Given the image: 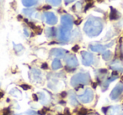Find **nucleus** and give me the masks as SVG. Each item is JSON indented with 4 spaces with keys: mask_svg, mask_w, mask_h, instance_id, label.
I'll return each instance as SVG.
<instances>
[{
    "mask_svg": "<svg viewBox=\"0 0 123 115\" xmlns=\"http://www.w3.org/2000/svg\"><path fill=\"white\" fill-rule=\"evenodd\" d=\"M103 29V22L101 19L98 17L91 16L86 21L84 26L85 34L89 37H95L100 34Z\"/></svg>",
    "mask_w": 123,
    "mask_h": 115,
    "instance_id": "f257e3e1",
    "label": "nucleus"
},
{
    "mask_svg": "<svg viewBox=\"0 0 123 115\" xmlns=\"http://www.w3.org/2000/svg\"><path fill=\"white\" fill-rule=\"evenodd\" d=\"M90 82V76L89 73H78L71 79V85L76 86L79 84H88Z\"/></svg>",
    "mask_w": 123,
    "mask_h": 115,
    "instance_id": "f03ea898",
    "label": "nucleus"
},
{
    "mask_svg": "<svg viewBox=\"0 0 123 115\" xmlns=\"http://www.w3.org/2000/svg\"><path fill=\"white\" fill-rule=\"evenodd\" d=\"M79 99L84 103H89L94 99V92L90 88H86L82 94L79 95Z\"/></svg>",
    "mask_w": 123,
    "mask_h": 115,
    "instance_id": "7ed1b4c3",
    "label": "nucleus"
},
{
    "mask_svg": "<svg viewBox=\"0 0 123 115\" xmlns=\"http://www.w3.org/2000/svg\"><path fill=\"white\" fill-rule=\"evenodd\" d=\"M71 33L70 29L64 28L62 26L59 28V40L62 43H66L70 40Z\"/></svg>",
    "mask_w": 123,
    "mask_h": 115,
    "instance_id": "20e7f679",
    "label": "nucleus"
},
{
    "mask_svg": "<svg viewBox=\"0 0 123 115\" xmlns=\"http://www.w3.org/2000/svg\"><path fill=\"white\" fill-rule=\"evenodd\" d=\"M61 22H62V26L64 28L70 29L73 27V24H74V20H73V17L69 14H64L62 16L61 18Z\"/></svg>",
    "mask_w": 123,
    "mask_h": 115,
    "instance_id": "39448f33",
    "label": "nucleus"
},
{
    "mask_svg": "<svg viewBox=\"0 0 123 115\" xmlns=\"http://www.w3.org/2000/svg\"><path fill=\"white\" fill-rule=\"evenodd\" d=\"M81 56H82V62L84 66H89L94 61V56L91 53L88 51H82L81 52Z\"/></svg>",
    "mask_w": 123,
    "mask_h": 115,
    "instance_id": "423d86ee",
    "label": "nucleus"
},
{
    "mask_svg": "<svg viewBox=\"0 0 123 115\" xmlns=\"http://www.w3.org/2000/svg\"><path fill=\"white\" fill-rule=\"evenodd\" d=\"M122 92H123V84L122 83H118L114 87V89L111 91L110 97H111V98L112 100H116L117 98H119V96L122 93Z\"/></svg>",
    "mask_w": 123,
    "mask_h": 115,
    "instance_id": "0eeeda50",
    "label": "nucleus"
},
{
    "mask_svg": "<svg viewBox=\"0 0 123 115\" xmlns=\"http://www.w3.org/2000/svg\"><path fill=\"white\" fill-rule=\"evenodd\" d=\"M66 64H67V67L74 69V68L79 66V61H78V59L76 58L75 56L70 55L66 59Z\"/></svg>",
    "mask_w": 123,
    "mask_h": 115,
    "instance_id": "6e6552de",
    "label": "nucleus"
},
{
    "mask_svg": "<svg viewBox=\"0 0 123 115\" xmlns=\"http://www.w3.org/2000/svg\"><path fill=\"white\" fill-rule=\"evenodd\" d=\"M44 16H45V19H46V22L48 24L53 25V24H56L57 23V18H56V16L53 13L45 12Z\"/></svg>",
    "mask_w": 123,
    "mask_h": 115,
    "instance_id": "1a4fd4ad",
    "label": "nucleus"
},
{
    "mask_svg": "<svg viewBox=\"0 0 123 115\" xmlns=\"http://www.w3.org/2000/svg\"><path fill=\"white\" fill-rule=\"evenodd\" d=\"M68 53V51L64 49H59V48H54L50 51L51 56H56V57H60L62 58L65 56V55Z\"/></svg>",
    "mask_w": 123,
    "mask_h": 115,
    "instance_id": "9d476101",
    "label": "nucleus"
},
{
    "mask_svg": "<svg viewBox=\"0 0 123 115\" xmlns=\"http://www.w3.org/2000/svg\"><path fill=\"white\" fill-rule=\"evenodd\" d=\"M112 44H113V42L111 43V44H109L108 46H102V45H94V46H89V48H90L91 51H94V52H102V51H105V49L107 47L112 46Z\"/></svg>",
    "mask_w": 123,
    "mask_h": 115,
    "instance_id": "9b49d317",
    "label": "nucleus"
},
{
    "mask_svg": "<svg viewBox=\"0 0 123 115\" xmlns=\"http://www.w3.org/2000/svg\"><path fill=\"white\" fill-rule=\"evenodd\" d=\"M111 69H113L114 71H122L123 72V64L121 63V61L119 60H116L114 61L111 65H110Z\"/></svg>",
    "mask_w": 123,
    "mask_h": 115,
    "instance_id": "f8f14e48",
    "label": "nucleus"
},
{
    "mask_svg": "<svg viewBox=\"0 0 123 115\" xmlns=\"http://www.w3.org/2000/svg\"><path fill=\"white\" fill-rule=\"evenodd\" d=\"M31 75L33 76V80L36 81H41V73L40 71L36 69H33L31 71Z\"/></svg>",
    "mask_w": 123,
    "mask_h": 115,
    "instance_id": "ddd939ff",
    "label": "nucleus"
},
{
    "mask_svg": "<svg viewBox=\"0 0 123 115\" xmlns=\"http://www.w3.org/2000/svg\"><path fill=\"white\" fill-rule=\"evenodd\" d=\"M121 106H114L110 108L109 109V115H118L121 112Z\"/></svg>",
    "mask_w": 123,
    "mask_h": 115,
    "instance_id": "4468645a",
    "label": "nucleus"
},
{
    "mask_svg": "<svg viewBox=\"0 0 123 115\" xmlns=\"http://www.w3.org/2000/svg\"><path fill=\"white\" fill-rule=\"evenodd\" d=\"M119 18V14L117 10L115 9L114 8L111 7V14H110V19L111 20H116Z\"/></svg>",
    "mask_w": 123,
    "mask_h": 115,
    "instance_id": "2eb2a0df",
    "label": "nucleus"
},
{
    "mask_svg": "<svg viewBox=\"0 0 123 115\" xmlns=\"http://www.w3.org/2000/svg\"><path fill=\"white\" fill-rule=\"evenodd\" d=\"M39 0H22V3L25 7H32V6L36 5L38 3Z\"/></svg>",
    "mask_w": 123,
    "mask_h": 115,
    "instance_id": "dca6fc26",
    "label": "nucleus"
},
{
    "mask_svg": "<svg viewBox=\"0 0 123 115\" xmlns=\"http://www.w3.org/2000/svg\"><path fill=\"white\" fill-rule=\"evenodd\" d=\"M117 79V76L116 75H113L111 77H110L108 80H106L104 82V85H103V91H105V90H106V88L108 87V86H109V84L111 82V81H115V80H116Z\"/></svg>",
    "mask_w": 123,
    "mask_h": 115,
    "instance_id": "f3484780",
    "label": "nucleus"
},
{
    "mask_svg": "<svg viewBox=\"0 0 123 115\" xmlns=\"http://www.w3.org/2000/svg\"><path fill=\"white\" fill-rule=\"evenodd\" d=\"M56 31L55 28H47L46 29V35L47 37H53V36H56Z\"/></svg>",
    "mask_w": 123,
    "mask_h": 115,
    "instance_id": "a211bd4d",
    "label": "nucleus"
},
{
    "mask_svg": "<svg viewBox=\"0 0 123 115\" xmlns=\"http://www.w3.org/2000/svg\"><path fill=\"white\" fill-rule=\"evenodd\" d=\"M38 97H39L40 101H41V103H43V104L48 103V102H49V99L47 98V97H46V95L45 94V93L39 92V93H38Z\"/></svg>",
    "mask_w": 123,
    "mask_h": 115,
    "instance_id": "6ab92c4d",
    "label": "nucleus"
},
{
    "mask_svg": "<svg viewBox=\"0 0 123 115\" xmlns=\"http://www.w3.org/2000/svg\"><path fill=\"white\" fill-rule=\"evenodd\" d=\"M51 67H52L53 70H58L59 68L62 67V63L61 61L58 59H55L54 61H52V64H51Z\"/></svg>",
    "mask_w": 123,
    "mask_h": 115,
    "instance_id": "aec40b11",
    "label": "nucleus"
},
{
    "mask_svg": "<svg viewBox=\"0 0 123 115\" xmlns=\"http://www.w3.org/2000/svg\"><path fill=\"white\" fill-rule=\"evenodd\" d=\"M70 103H71V104H72L73 106H77V105L79 104L77 98H76L75 94H74V93H73V92H71V94H70Z\"/></svg>",
    "mask_w": 123,
    "mask_h": 115,
    "instance_id": "412c9836",
    "label": "nucleus"
},
{
    "mask_svg": "<svg viewBox=\"0 0 123 115\" xmlns=\"http://www.w3.org/2000/svg\"><path fill=\"white\" fill-rule=\"evenodd\" d=\"M111 56H112V53H111L110 51H105V52L103 53L102 57H103V59H104L105 61H109V60L111 58Z\"/></svg>",
    "mask_w": 123,
    "mask_h": 115,
    "instance_id": "4be33fe9",
    "label": "nucleus"
},
{
    "mask_svg": "<svg viewBox=\"0 0 123 115\" xmlns=\"http://www.w3.org/2000/svg\"><path fill=\"white\" fill-rule=\"evenodd\" d=\"M14 49L16 53H19V52H21V51H24V47H23V46L20 44H19V45L14 44Z\"/></svg>",
    "mask_w": 123,
    "mask_h": 115,
    "instance_id": "5701e85b",
    "label": "nucleus"
},
{
    "mask_svg": "<svg viewBox=\"0 0 123 115\" xmlns=\"http://www.w3.org/2000/svg\"><path fill=\"white\" fill-rule=\"evenodd\" d=\"M46 2L51 4V5H53V6H58L61 4L62 0H46Z\"/></svg>",
    "mask_w": 123,
    "mask_h": 115,
    "instance_id": "b1692460",
    "label": "nucleus"
},
{
    "mask_svg": "<svg viewBox=\"0 0 123 115\" xmlns=\"http://www.w3.org/2000/svg\"><path fill=\"white\" fill-rule=\"evenodd\" d=\"M10 94H12L13 96L16 97V98H21V92L18 89H16V88L13 89L12 91L10 92Z\"/></svg>",
    "mask_w": 123,
    "mask_h": 115,
    "instance_id": "393cba45",
    "label": "nucleus"
},
{
    "mask_svg": "<svg viewBox=\"0 0 123 115\" xmlns=\"http://www.w3.org/2000/svg\"><path fill=\"white\" fill-rule=\"evenodd\" d=\"M23 13L27 16H31L35 13V9H24V10H23Z\"/></svg>",
    "mask_w": 123,
    "mask_h": 115,
    "instance_id": "a878e982",
    "label": "nucleus"
},
{
    "mask_svg": "<svg viewBox=\"0 0 123 115\" xmlns=\"http://www.w3.org/2000/svg\"><path fill=\"white\" fill-rule=\"evenodd\" d=\"M88 113V109L86 108H81L79 112V115H87Z\"/></svg>",
    "mask_w": 123,
    "mask_h": 115,
    "instance_id": "bb28decb",
    "label": "nucleus"
},
{
    "mask_svg": "<svg viewBox=\"0 0 123 115\" xmlns=\"http://www.w3.org/2000/svg\"><path fill=\"white\" fill-rule=\"evenodd\" d=\"M81 7H82V5H81V3H77V4L74 5V7H73V9H75L76 8H77V9H76L75 12H78V11H79L81 9Z\"/></svg>",
    "mask_w": 123,
    "mask_h": 115,
    "instance_id": "cd10ccee",
    "label": "nucleus"
},
{
    "mask_svg": "<svg viewBox=\"0 0 123 115\" xmlns=\"http://www.w3.org/2000/svg\"><path fill=\"white\" fill-rule=\"evenodd\" d=\"M20 87L22 88V89H24V90H29V89H31V86H30L29 85H27V84H22V85H20Z\"/></svg>",
    "mask_w": 123,
    "mask_h": 115,
    "instance_id": "c85d7f7f",
    "label": "nucleus"
},
{
    "mask_svg": "<svg viewBox=\"0 0 123 115\" xmlns=\"http://www.w3.org/2000/svg\"><path fill=\"white\" fill-rule=\"evenodd\" d=\"M46 111H47V108H43V109H41V111L38 112V114L39 115H45L46 113Z\"/></svg>",
    "mask_w": 123,
    "mask_h": 115,
    "instance_id": "c756f323",
    "label": "nucleus"
},
{
    "mask_svg": "<svg viewBox=\"0 0 123 115\" xmlns=\"http://www.w3.org/2000/svg\"><path fill=\"white\" fill-rule=\"evenodd\" d=\"M26 113H27L28 115H39L38 113H36V111H33V110H30V111H28Z\"/></svg>",
    "mask_w": 123,
    "mask_h": 115,
    "instance_id": "7c9ffc66",
    "label": "nucleus"
},
{
    "mask_svg": "<svg viewBox=\"0 0 123 115\" xmlns=\"http://www.w3.org/2000/svg\"><path fill=\"white\" fill-rule=\"evenodd\" d=\"M93 6V4L92 3H89V4H88V5H86V7H85V9H84V11H87L88 9H89V8H91Z\"/></svg>",
    "mask_w": 123,
    "mask_h": 115,
    "instance_id": "2f4dec72",
    "label": "nucleus"
},
{
    "mask_svg": "<svg viewBox=\"0 0 123 115\" xmlns=\"http://www.w3.org/2000/svg\"><path fill=\"white\" fill-rule=\"evenodd\" d=\"M9 113H10V110H9V108H5V110H4V113L3 115H9Z\"/></svg>",
    "mask_w": 123,
    "mask_h": 115,
    "instance_id": "473e14b6",
    "label": "nucleus"
},
{
    "mask_svg": "<svg viewBox=\"0 0 123 115\" xmlns=\"http://www.w3.org/2000/svg\"><path fill=\"white\" fill-rule=\"evenodd\" d=\"M79 46H75L73 47V51H74V52H77L78 51H79Z\"/></svg>",
    "mask_w": 123,
    "mask_h": 115,
    "instance_id": "72a5a7b5",
    "label": "nucleus"
},
{
    "mask_svg": "<svg viewBox=\"0 0 123 115\" xmlns=\"http://www.w3.org/2000/svg\"><path fill=\"white\" fill-rule=\"evenodd\" d=\"M47 67H48V66H47V64H46V63H43V64L41 65V69L46 70V69H47Z\"/></svg>",
    "mask_w": 123,
    "mask_h": 115,
    "instance_id": "f704fd0d",
    "label": "nucleus"
},
{
    "mask_svg": "<svg viewBox=\"0 0 123 115\" xmlns=\"http://www.w3.org/2000/svg\"><path fill=\"white\" fill-rule=\"evenodd\" d=\"M67 95H68L67 92H61L60 96H61L62 98H65V97H67Z\"/></svg>",
    "mask_w": 123,
    "mask_h": 115,
    "instance_id": "c9c22d12",
    "label": "nucleus"
},
{
    "mask_svg": "<svg viewBox=\"0 0 123 115\" xmlns=\"http://www.w3.org/2000/svg\"><path fill=\"white\" fill-rule=\"evenodd\" d=\"M33 99H34L35 101H38V100H39V97L36 94H33Z\"/></svg>",
    "mask_w": 123,
    "mask_h": 115,
    "instance_id": "e433bc0d",
    "label": "nucleus"
},
{
    "mask_svg": "<svg viewBox=\"0 0 123 115\" xmlns=\"http://www.w3.org/2000/svg\"><path fill=\"white\" fill-rule=\"evenodd\" d=\"M81 21H82V20H81V19H78V20H76L75 22H74V24H77V25H78V24H80V23H81Z\"/></svg>",
    "mask_w": 123,
    "mask_h": 115,
    "instance_id": "4c0bfd02",
    "label": "nucleus"
},
{
    "mask_svg": "<svg viewBox=\"0 0 123 115\" xmlns=\"http://www.w3.org/2000/svg\"><path fill=\"white\" fill-rule=\"evenodd\" d=\"M65 114H66V115H71L70 112H69V110L68 109V108H67V109L65 110Z\"/></svg>",
    "mask_w": 123,
    "mask_h": 115,
    "instance_id": "58836bf2",
    "label": "nucleus"
},
{
    "mask_svg": "<svg viewBox=\"0 0 123 115\" xmlns=\"http://www.w3.org/2000/svg\"><path fill=\"white\" fill-rule=\"evenodd\" d=\"M74 2V0H65V3L66 4H70V3Z\"/></svg>",
    "mask_w": 123,
    "mask_h": 115,
    "instance_id": "ea45409f",
    "label": "nucleus"
},
{
    "mask_svg": "<svg viewBox=\"0 0 123 115\" xmlns=\"http://www.w3.org/2000/svg\"><path fill=\"white\" fill-rule=\"evenodd\" d=\"M25 35H26V36H29V33H28V31L26 30L25 29Z\"/></svg>",
    "mask_w": 123,
    "mask_h": 115,
    "instance_id": "a19ab883",
    "label": "nucleus"
},
{
    "mask_svg": "<svg viewBox=\"0 0 123 115\" xmlns=\"http://www.w3.org/2000/svg\"><path fill=\"white\" fill-rule=\"evenodd\" d=\"M3 97H4V93H3L2 92H0V98H2Z\"/></svg>",
    "mask_w": 123,
    "mask_h": 115,
    "instance_id": "79ce46f5",
    "label": "nucleus"
},
{
    "mask_svg": "<svg viewBox=\"0 0 123 115\" xmlns=\"http://www.w3.org/2000/svg\"><path fill=\"white\" fill-rule=\"evenodd\" d=\"M86 2H88V3H89V2H92L93 0H85Z\"/></svg>",
    "mask_w": 123,
    "mask_h": 115,
    "instance_id": "37998d69",
    "label": "nucleus"
},
{
    "mask_svg": "<svg viewBox=\"0 0 123 115\" xmlns=\"http://www.w3.org/2000/svg\"><path fill=\"white\" fill-rule=\"evenodd\" d=\"M99 2H102V1H104V0H98Z\"/></svg>",
    "mask_w": 123,
    "mask_h": 115,
    "instance_id": "c03bdc74",
    "label": "nucleus"
},
{
    "mask_svg": "<svg viewBox=\"0 0 123 115\" xmlns=\"http://www.w3.org/2000/svg\"><path fill=\"white\" fill-rule=\"evenodd\" d=\"M58 115H62V114H58Z\"/></svg>",
    "mask_w": 123,
    "mask_h": 115,
    "instance_id": "a18cd8bd",
    "label": "nucleus"
},
{
    "mask_svg": "<svg viewBox=\"0 0 123 115\" xmlns=\"http://www.w3.org/2000/svg\"><path fill=\"white\" fill-rule=\"evenodd\" d=\"M17 115H21V114H17Z\"/></svg>",
    "mask_w": 123,
    "mask_h": 115,
    "instance_id": "49530a36",
    "label": "nucleus"
},
{
    "mask_svg": "<svg viewBox=\"0 0 123 115\" xmlns=\"http://www.w3.org/2000/svg\"><path fill=\"white\" fill-rule=\"evenodd\" d=\"M0 2H1V0H0Z\"/></svg>",
    "mask_w": 123,
    "mask_h": 115,
    "instance_id": "de8ad7c7",
    "label": "nucleus"
},
{
    "mask_svg": "<svg viewBox=\"0 0 123 115\" xmlns=\"http://www.w3.org/2000/svg\"><path fill=\"white\" fill-rule=\"evenodd\" d=\"M122 115H123V114H122Z\"/></svg>",
    "mask_w": 123,
    "mask_h": 115,
    "instance_id": "09e8293b",
    "label": "nucleus"
}]
</instances>
